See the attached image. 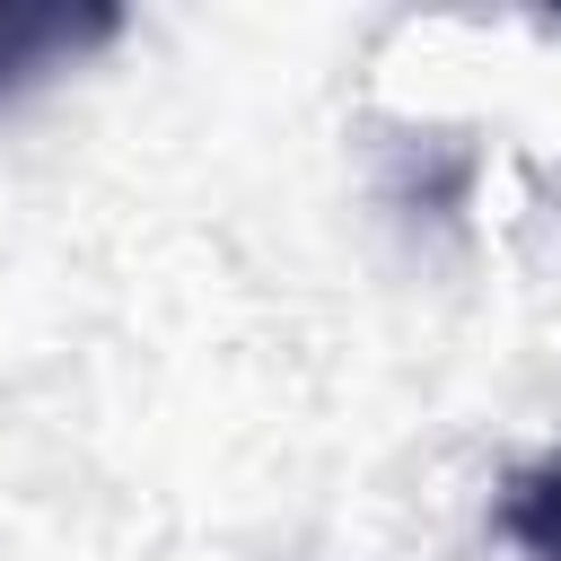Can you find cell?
Returning <instances> with one entry per match:
<instances>
[{
    "mask_svg": "<svg viewBox=\"0 0 561 561\" xmlns=\"http://www.w3.org/2000/svg\"><path fill=\"white\" fill-rule=\"evenodd\" d=\"M123 35L114 0H0V105Z\"/></svg>",
    "mask_w": 561,
    "mask_h": 561,
    "instance_id": "6da1fadb",
    "label": "cell"
},
{
    "mask_svg": "<svg viewBox=\"0 0 561 561\" xmlns=\"http://www.w3.org/2000/svg\"><path fill=\"white\" fill-rule=\"evenodd\" d=\"M500 535L526 552V561H561V447L552 456H535V465H517L508 482H500Z\"/></svg>",
    "mask_w": 561,
    "mask_h": 561,
    "instance_id": "7a4b0ae2",
    "label": "cell"
}]
</instances>
